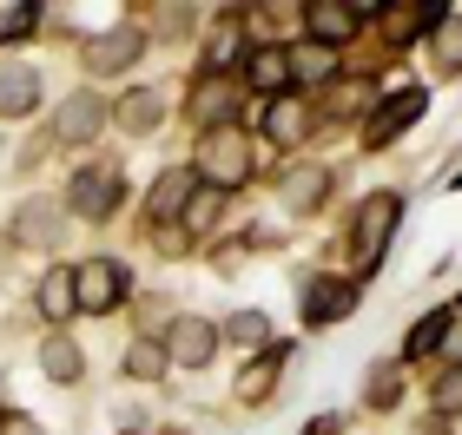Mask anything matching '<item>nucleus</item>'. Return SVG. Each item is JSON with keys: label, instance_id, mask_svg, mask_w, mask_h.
Segmentation results:
<instances>
[{"label": "nucleus", "instance_id": "obj_14", "mask_svg": "<svg viewBox=\"0 0 462 435\" xmlns=\"http://www.w3.org/2000/svg\"><path fill=\"white\" fill-rule=\"evenodd\" d=\"M192 192H199V178L192 172H159V185H152V198H145V212L152 218H185V204H192Z\"/></svg>", "mask_w": 462, "mask_h": 435}, {"label": "nucleus", "instance_id": "obj_6", "mask_svg": "<svg viewBox=\"0 0 462 435\" xmlns=\"http://www.w3.org/2000/svg\"><path fill=\"white\" fill-rule=\"evenodd\" d=\"M113 204H119V172L113 165H93V172H79L73 185H67V212L73 218H113Z\"/></svg>", "mask_w": 462, "mask_h": 435}, {"label": "nucleus", "instance_id": "obj_29", "mask_svg": "<svg viewBox=\"0 0 462 435\" xmlns=\"http://www.w3.org/2000/svg\"><path fill=\"white\" fill-rule=\"evenodd\" d=\"M396 383H403V363H383V369H376V376H370V409H390V403H396Z\"/></svg>", "mask_w": 462, "mask_h": 435}, {"label": "nucleus", "instance_id": "obj_1", "mask_svg": "<svg viewBox=\"0 0 462 435\" xmlns=\"http://www.w3.org/2000/svg\"><path fill=\"white\" fill-rule=\"evenodd\" d=\"M192 178H205L212 192H238V185L251 178V139H245V126L205 132L199 152H192Z\"/></svg>", "mask_w": 462, "mask_h": 435}, {"label": "nucleus", "instance_id": "obj_23", "mask_svg": "<svg viewBox=\"0 0 462 435\" xmlns=\"http://www.w3.org/2000/svg\"><path fill=\"white\" fill-rule=\"evenodd\" d=\"M225 343H238L245 357H258V349H271V323L258 317V310H238V317L225 323Z\"/></svg>", "mask_w": 462, "mask_h": 435}, {"label": "nucleus", "instance_id": "obj_13", "mask_svg": "<svg viewBox=\"0 0 462 435\" xmlns=\"http://www.w3.org/2000/svg\"><path fill=\"white\" fill-rule=\"evenodd\" d=\"M40 106V73L33 67H0V119H27Z\"/></svg>", "mask_w": 462, "mask_h": 435}, {"label": "nucleus", "instance_id": "obj_12", "mask_svg": "<svg viewBox=\"0 0 462 435\" xmlns=\"http://www.w3.org/2000/svg\"><path fill=\"white\" fill-rule=\"evenodd\" d=\"M284 363H291V343H271V349H258V357H251V363L238 369V396H245V403H264Z\"/></svg>", "mask_w": 462, "mask_h": 435}, {"label": "nucleus", "instance_id": "obj_16", "mask_svg": "<svg viewBox=\"0 0 462 435\" xmlns=\"http://www.w3.org/2000/svg\"><path fill=\"white\" fill-rule=\"evenodd\" d=\"M33 304H40V317L47 323H67L73 310H79V290H73V271H47L33 290Z\"/></svg>", "mask_w": 462, "mask_h": 435}, {"label": "nucleus", "instance_id": "obj_21", "mask_svg": "<svg viewBox=\"0 0 462 435\" xmlns=\"http://www.w3.org/2000/svg\"><path fill=\"white\" fill-rule=\"evenodd\" d=\"M324 178H330V172H318V165H298V172H284V198L298 204V212H318L324 192H330Z\"/></svg>", "mask_w": 462, "mask_h": 435}, {"label": "nucleus", "instance_id": "obj_30", "mask_svg": "<svg viewBox=\"0 0 462 435\" xmlns=\"http://www.w3.org/2000/svg\"><path fill=\"white\" fill-rule=\"evenodd\" d=\"M436 409H443V416H462V363L436 376Z\"/></svg>", "mask_w": 462, "mask_h": 435}, {"label": "nucleus", "instance_id": "obj_20", "mask_svg": "<svg viewBox=\"0 0 462 435\" xmlns=\"http://www.w3.org/2000/svg\"><path fill=\"white\" fill-rule=\"evenodd\" d=\"M159 113H165V99H159L152 86H145V93H125V99H119V126L133 132V139H139V132H159Z\"/></svg>", "mask_w": 462, "mask_h": 435}, {"label": "nucleus", "instance_id": "obj_7", "mask_svg": "<svg viewBox=\"0 0 462 435\" xmlns=\"http://www.w3.org/2000/svg\"><path fill=\"white\" fill-rule=\"evenodd\" d=\"M192 119L205 132H218V126H238V79H218V73H205L199 86H192Z\"/></svg>", "mask_w": 462, "mask_h": 435}, {"label": "nucleus", "instance_id": "obj_10", "mask_svg": "<svg viewBox=\"0 0 462 435\" xmlns=\"http://www.w3.org/2000/svg\"><path fill=\"white\" fill-rule=\"evenodd\" d=\"M99 126H106V99H93V93H73V99H60V119H53V132L67 139V145H87Z\"/></svg>", "mask_w": 462, "mask_h": 435}, {"label": "nucleus", "instance_id": "obj_26", "mask_svg": "<svg viewBox=\"0 0 462 435\" xmlns=\"http://www.w3.org/2000/svg\"><path fill=\"white\" fill-rule=\"evenodd\" d=\"M449 323H456V310H430V317L410 330V343H403V363H410V357H430V349L443 343V330H449Z\"/></svg>", "mask_w": 462, "mask_h": 435}, {"label": "nucleus", "instance_id": "obj_11", "mask_svg": "<svg viewBox=\"0 0 462 435\" xmlns=\"http://www.w3.org/2000/svg\"><path fill=\"white\" fill-rule=\"evenodd\" d=\"M410 119H423V86H410V93H396V99H383V106H376L370 113V145H390L396 132H403L410 126Z\"/></svg>", "mask_w": 462, "mask_h": 435}, {"label": "nucleus", "instance_id": "obj_22", "mask_svg": "<svg viewBox=\"0 0 462 435\" xmlns=\"http://www.w3.org/2000/svg\"><path fill=\"white\" fill-rule=\"evenodd\" d=\"M40 369H47L53 383H79V376H87V357H79L67 337H47V349H40Z\"/></svg>", "mask_w": 462, "mask_h": 435}, {"label": "nucleus", "instance_id": "obj_31", "mask_svg": "<svg viewBox=\"0 0 462 435\" xmlns=\"http://www.w3.org/2000/svg\"><path fill=\"white\" fill-rule=\"evenodd\" d=\"M33 27H40V7H7V14H0V47L20 40V33H33Z\"/></svg>", "mask_w": 462, "mask_h": 435}, {"label": "nucleus", "instance_id": "obj_8", "mask_svg": "<svg viewBox=\"0 0 462 435\" xmlns=\"http://www.w3.org/2000/svg\"><path fill=\"white\" fill-rule=\"evenodd\" d=\"M139 47H145V33L133 27V20H119L113 33L87 40V73H125V67L139 59Z\"/></svg>", "mask_w": 462, "mask_h": 435}, {"label": "nucleus", "instance_id": "obj_32", "mask_svg": "<svg viewBox=\"0 0 462 435\" xmlns=\"http://www.w3.org/2000/svg\"><path fill=\"white\" fill-rule=\"evenodd\" d=\"M449 185H456V192H462V172H456V178H449Z\"/></svg>", "mask_w": 462, "mask_h": 435}, {"label": "nucleus", "instance_id": "obj_4", "mask_svg": "<svg viewBox=\"0 0 462 435\" xmlns=\"http://www.w3.org/2000/svg\"><path fill=\"white\" fill-rule=\"evenodd\" d=\"M396 218H403V198H396V192H370L364 204H356V251H364V264L383 258Z\"/></svg>", "mask_w": 462, "mask_h": 435}, {"label": "nucleus", "instance_id": "obj_27", "mask_svg": "<svg viewBox=\"0 0 462 435\" xmlns=\"http://www.w3.org/2000/svg\"><path fill=\"white\" fill-rule=\"evenodd\" d=\"M218 212H225V192H212V185H205V192H192V204H185V231H212Z\"/></svg>", "mask_w": 462, "mask_h": 435}, {"label": "nucleus", "instance_id": "obj_19", "mask_svg": "<svg viewBox=\"0 0 462 435\" xmlns=\"http://www.w3.org/2000/svg\"><path fill=\"white\" fill-rule=\"evenodd\" d=\"M264 132L271 139H304L310 132V106H304V99H291V93H278L264 106Z\"/></svg>", "mask_w": 462, "mask_h": 435}, {"label": "nucleus", "instance_id": "obj_5", "mask_svg": "<svg viewBox=\"0 0 462 435\" xmlns=\"http://www.w3.org/2000/svg\"><path fill=\"white\" fill-rule=\"evenodd\" d=\"M218 357V323H205V317H179L172 330H165V363H179V369H205Z\"/></svg>", "mask_w": 462, "mask_h": 435}, {"label": "nucleus", "instance_id": "obj_9", "mask_svg": "<svg viewBox=\"0 0 462 435\" xmlns=\"http://www.w3.org/2000/svg\"><path fill=\"white\" fill-rule=\"evenodd\" d=\"M304 20L318 33V47H337L356 33V20H376V7H337V0H304Z\"/></svg>", "mask_w": 462, "mask_h": 435}, {"label": "nucleus", "instance_id": "obj_28", "mask_svg": "<svg viewBox=\"0 0 462 435\" xmlns=\"http://www.w3.org/2000/svg\"><path fill=\"white\" fill-rule=\"evenodd\" d=\"M436 59H443L449 73H462V14H449L443 27H436Z\"/></svg>", "mask_w": 462, "mask_h": 435}, {"label": "nucleus", "instance_id": "obj_18", "mask_svg": "<svg viewBox=\"0 0 462 435\" xmlns=\"http://www.w3.org/2000/svg\"><path fill=\"white\" fill-rule=\"evenodd\" d=\"M245 79H251L264 99H278L284 79H291V53H284V47H258V53H251V73H245Z\"/></svg>", "mask_w": 462, "mask_h": 435}, {"label": "nucleus", "instance_id": "obj_3", "mask_svg": "<svg viewBox=\"0 0 462 435\" xmlns=\"http://www.w3.org/2000/svg\"><path fill=\"white\" fill-rule=\"evenodd\" d=\"M356 297H364V284H356V277H310L298 310H304V323H310V330H324V323L350 317V310H356Z\"/></svg>", "mask_w": 462, "mask_h": 435}, {"label": "nucleus", "instance_id": "obj_25", "mask_svg": "<svg viewBox=\"0 0 462 435\" xmlns=\"http://www.w3.org/2000/svg\"><path fill=\"white\" fill-rule=\"evenodd\" d=\"M238 47H245V27H238V20H225V27H218V40L205 47V73L231 79V59H238Z\"/></svg>", "mask_w": 462, "mask_h": 435}, {"label": "nucleus", "instance_id": "obj_15", "mask_svg": "<svg viewBox=\"0 0 462 435\" xmlns=\"http://www.w3.org/2000/svg\"><path fill=\"white\" fill-rule=\"evenodd\" d=\"M14 238H20V244H53V238H60V204H53V198H27V204L14 212Z\"/></svg>", "mask_w": 462, "mask_h": 435}, {"label": "nucleus", "instance_id": "obj_24", "mask_svg": "<svg viewBox=\"0 0 462 435\" xmlns=\"http://www.w3.org/2000/svg\"><path fill=\"white\" fill-rule=\"evenodd\" d=\"M125 376H133V383H159L165 376V343L159 337H139L133 349H125Z\"/></svg>", "mask_w": 462, "mask_h": 435}, {"label": "nucleus", "instance_id": "obj_2", "mask_svg": "<svg viewBox=\"0 0 462 435\" xmlns=\"http://www.w3.org/2000/svg\"><path fill=\"white\" fill-rule=\"evenodd\" d=\"M73 290H79V310H87V317H106V310H119L125 304V264L119 258H87L73 271Z\"/></svg>", "mask_w": 462, "mask_h": 435}, {"label": "nucleus", "instance_id": "obj_17", "mask_svg": "<svg viewBox=\"0 0 462 435\" xmlns=\"http://www.w3.org/2000/svg\"><path fill=\"white\" fill-rule=\"evenodd\" d=\"M291 73H298L304 86H324V79H337V47H318V40H298V47H291Z\"/></svg>", "mask_w": 462, "mask_h": 435}]
</instances>
